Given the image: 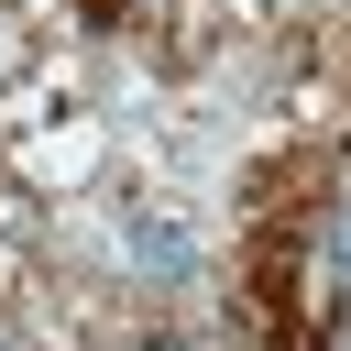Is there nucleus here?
<instances>
[{
	"instance_id": "f257e3e1",
	"label": "nucleus",
	"mask_w": 351,
	"mask_h": 351,
	"mask_svg": "<svg viewBox=\"0 0 351 351\" xmlns=\"http://www.w3.org/2000/svg\"><path fill=\"white\" fill-rule=\"evenodd\" d=\"M340 351H351V329H340Z\"/></svg>"
}]
</instances>
